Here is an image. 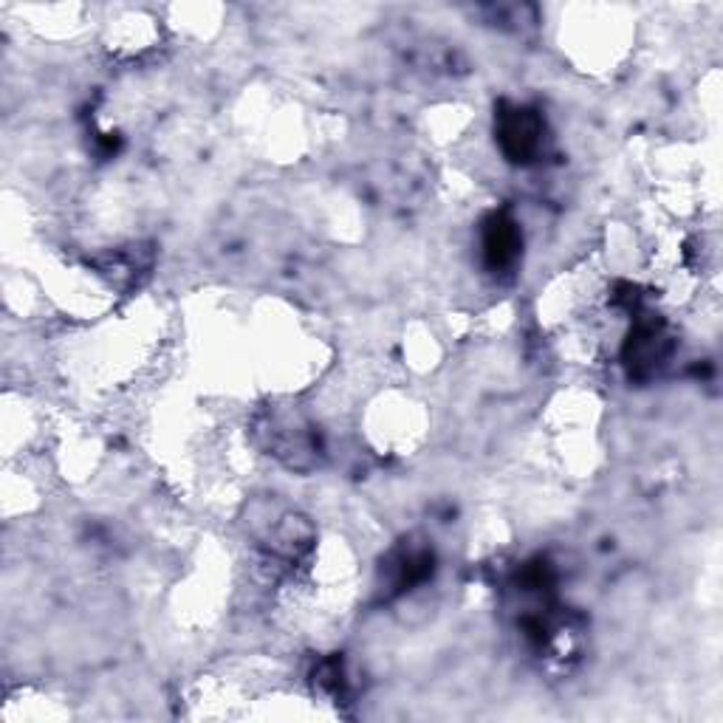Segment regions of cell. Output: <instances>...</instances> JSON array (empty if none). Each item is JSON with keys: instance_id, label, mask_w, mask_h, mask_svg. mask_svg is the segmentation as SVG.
Masks as SVG:
<instances>
[{"instance_id": "cell-1", "label": "cell", "mask_w": 723, "mask_h": 723, "mask_svg": "<svg viewBox=\"0 0 723 723\" xmlns=\"http://www.w3.org/2000/svg\"><path fill=\"white\" fill-rule=\"evenodd\" d=\"M503 150L515 161H526L540 147V119L526 108H515L501 119Z\"/></svg>"}, {"instance_id": "cell-2", "label": "cell", "mask_w": 723, "mask_h": 723, "mask_svg": "<svg viewBox=\"0 0 723 723\" xmlns=\"http://www.w3.org/2000/svg\"><path fill=\"white\" fill-rule=\"evenodd\" d=\"M517 246H520V238H517L515 224L506 221V218H495L490 224V232H486V257H490L492 266H509L517 255Z\"/></svg>"}]
</instances>
